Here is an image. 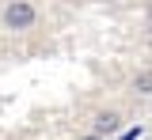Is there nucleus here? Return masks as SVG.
<instances>
[{"label": "nucleus", "mask_w": 152, "mask_h": 140, "mask_svg": "<svg viewBox=\"0 0 152 140\" xmlns=\"http://www.w3.org/2000/svg\"><path fill=\"white\" fill-rule=\"evenodd\" d=\"M34 19H38V12H34L31 0H12V4L4 8V23H8L12 30H27V27H34Z\"/></svg>", "instance_id": "obj_1"}, {"label": "nucleus", "mask_w": 152, "mask_h": 140, "mask_svg": "<svg viewBox=\"0 0 152 140\" xmlns=\"http://www.w3.org/2000/svg\"><path fill=\"white\" fill-rule=\"evenodd\" d=\"M141 136V125H137V129H126V133H122V140H137Z\"/></svg>", "instance_id": "obj_4"}, {"label": "nucleus", "mask_w": 152, "mask_h": 140, "mask_svg": "<svg viewBox=\"0 0 152 140\" xmlns=\"http://www.w3.org/2000/svg\"><path fill=\"white\" fill-rule=\"evenodd\" d=\"M80 140H103V136H95V133H88V136H80Z\"/></svg>", "instance_id": "obj_5"}, {"label": "nucleus", "mask_w": 152, "mask_h": 140, "mask_svg": "<svg viewBox=\"0 0 152 140\" xmlns=\"http://www.w3.org/2000/svg\"><path fill=\"white\" fill-rule=\"evenodd\" d=\"M118 129H122V118H118L114 110H107V114L95 118V136H110V133H118Z\"/></svg>", "instance_id": "obj_2"}, {"label": "nucleus", "mask_w": 152, "mask_h": 140, "mask_svg": "<svg viewBox=\"0 0 152 140\" xmlns=\"http://www.w3.org/2000/svg\"><path fill=\"white\" fill-rule=\"evenodd\" d=\"M133 91H141V95H152V72H141V76L133 80Z\"/></svg>", "instance_id": "obj_3"}]
</instances>
